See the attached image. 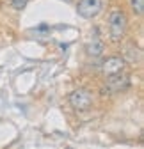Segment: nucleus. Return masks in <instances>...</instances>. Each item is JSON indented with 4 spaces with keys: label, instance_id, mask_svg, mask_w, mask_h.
<instances>
[{
    "label": "nucleus",
    "instance_id": "obj_1",
    "mask_svg": "<svg viewBox=\"0 0 144 149\" xmlns=\"http://www.w3.org/2000/svg\"><path fill=\"white\" fill-rule=\"evenodd\" d=\"M127 27H128V20H127V16H124V13L119 11V9L112 11L110 16H109V32H110L112 41H116V43L121 41L124 32H127Z\"/></svg>",
    "mask_w": 144,
    "mask_h": 149
},
{
    "label": "nucleus",
    "instance_id": "obj_2",
    "mask_svg": "<svg viewBox=\"0 0 144 149\" xmlns=\"http://www.w3.org/2000/svg\"><path fill=\"white\" fill-rule=\"evenodd\" d=\"M68 101H69V105L73 107L77 112H84V110L91 108V105H93V94L87 89H75L68 96Z\"/></svg>",
    "mask_w": 144,
    "mask_h": 149
},
{
    "label": "nucleus",
    "instance_id": "obj_3",
    "mask_svg": "<svg viewBox=\"0 0 144 149\" xmlns=\"http://www.w3.org/2000/svg\"><path fill=\"white\" fill-rule=\"evenodd\" d=\"M101 9H103V0H78L77 4V13L87 20L98 16Z\"/></svg>",
    "mask_w": 144,
    "mask_h": 149
},
{
    "label": "nucleus",
    "instance_id": "obj_4",
    "mask_svg": "<svg viewBox=\"0 0 144 149\" xmlns=\"http://www.w3.org/2000/svg\"><path fill=\"white\" fill-rule=\"evenodd\" d=\"M128 85H130V77L123 71V73H119V74H114V77H109V78H107L103 91H105V92H119V91H123V89H127Z\"/></svg>",
    "mask_w": 144,
    "mask_h": 149
},
{
    "label": "nucleus",
    "instance_id": "obj_5",
    "mask_svg": "<svg viewBox=\"0 0 144 149\" xmlns=\"http://www.w3.org/2000/svg\"><path fill=\"white\" fill-rule=\"evenodd\" d=\"M124 66H127V62H124L121 57H109V59H105L103 64H101V71L107 78L109 77H114V74H119L124 71Z\"/></svg>",
    "mask_w": 144,
    "mask_h": 149
},
{
    "label": "nucleus",
    "instance_id": "obj_6",
    "mask_svg": "<svg viewBox=\"0 0 144 149\" xmlns=\"http://www.w3.org/2000/svg\"><path fill=\"white\" fill-rule=\"evenodd\" d=\"M124 62H130V64H139L141 62V50L135 43L128 41L127 45L123 46V57H121Z\"/></svg>",
    "mask_w": 144,
    "mask_h": 149
},
{
    "label": "nucleus",
    "instance_id": "obj_7",
    "mask_svg": "<svg viewBox=\"0 0 144 149\" xmlns=\"http://www.w3.org/2000/svg\"><path fill=\"white\" fill-rule=\"evenodd\" d=\"M87 53L93 55V57H100V55L103 53V43L100 39H93L87 45Z\"/></svg>",
    "mask_w": 144,
    "mask_h": 149
},
{
    "label": "nucleus",
    "instance_id": "obj_8",
    "mask_svg": "<svg viewBox=\"0 0 144 149\" xmlns=\"http://www.w3.org/2000/svg\"><path fill=\"white\" fill-rule=\"evenodd\" d=\"M128 2H130L132 11L137 16H142V13H144V0H128Z\"/></svg>",
    "mask_w": 144,
    "mask_h": 149
},
{
    "label": "nucleus",
    "instance_id": "obj_9",
    "mask_svg": "<svg viewBox=\"0 0 144 149\" xmlns=\"http://www.w3.org/2000/svg\"><path fill=\"white\" fill-rule=\"evenodd\" d=\"M11 4H13V7H14L16 11H22V9H25V6L29 4V0H11Z\"/></svg>",
    "mask_w": 144,
    "mask_h": 149
}]
</instances>
